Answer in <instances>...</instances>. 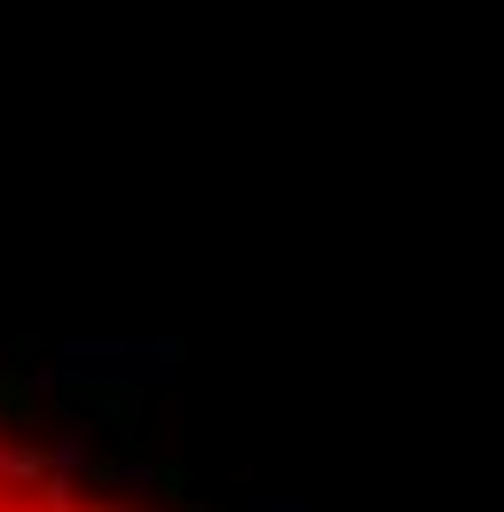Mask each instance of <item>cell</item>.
<instances>
[{"label":"cell","mask_w":504,"mask_h":512,"mask_svg":"<svg viewBox=\"0 0 504 512\" xmlns=\"http://www.w3.org/2000/svg\"><path fill=\"white\" fill-rule=\"evenodd\" d=\"M252 512H315V505H308V497H260Z\"/></svg>","instance_id":"obj_2"},{"label":"cell","mask_w":504,"mask_h":512,"mask_svg":"<svg viewBox=\"0 0 504 512\" xmlns=\"http://www.w3.org/2000/svg\"><path fill=\"white\" fill-rule=\"evenodd\" d=\"M71 379H182V347L174 339H71L63 347Z\"/></svg>","instance_id":"obj_1"}]
</instances>
